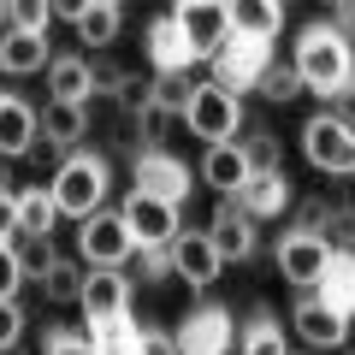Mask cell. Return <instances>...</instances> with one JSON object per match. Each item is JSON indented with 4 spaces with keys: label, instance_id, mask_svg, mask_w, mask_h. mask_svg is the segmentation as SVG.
Masks as SVG:
<instances>
[{
    "label": "cell",
    "instance_id": "6da1fadb",
    "mask_svg": "<svg viewBox=\"0 0 355 355\" xmlns=\"http://www.w3.org/2000/svg\"><path fill=\"white\" fill-rule=\"evenodd\" d=\"M291 71L302 89L338 101L343 89H349V71H355V42H343L331 24H308L296 36V53H291Z\"/></svg>",
    "mask_w": 355,
    "mask_h": 355
},
{
    "label": "cell",
    "instance_id": "7a4b0ae2",
    "mask_svg": "<svg viewBox=\"0 0 355 355\" xmlns=\"http://www.w3.org/2000/svg\"><path fill=\"white\" fill-rule=\"evenodd\" d=\"M107 190H113V166H107L101 154H89V148L65 154V160L53 166V184H48L60 219H77V225L107 207Z\"/></svg>",
    "mask_w": 355,
    "mask_h": 355
},
{
    "label": "cell",
    "instance_id": "3957f363",
    "mask_svg": "<svg viewBox=\"0 0 355 355\" xmlns=\"http://www.w3.org/2000/svg\"><path fill=\"white\" fill-rule=\"evenodd\" d=\"M184 125H190L207 148L237 142V130H243V101L231 95V89H219V83H196V89H190V107H184Z\"/></svg>",
    "mask_w": 355,
    "mask_h": 355
},
{
    "label": "cell",
    "instance_id": "277c9868",
    "mask_svg": "<svg viewBox=\"0 0 355 355\" xmlns=\"http://www.w3.org/2000/svg\"><path fill=\"white\" fill-rule=\"evenodd\" d=\"M302 154L314 172L326 178H355V130L343 125L338 113H314L302 125Z\"/></svg>",
    "mask_w": 355,
    "mask_h": 355
},
{
    "label": "cell",
    "instance_id": "5b68a950",
    "mask_svg": "<svg viewBox=\"0 0 355 355\" xmlns=\"http://www.w3.org/2000/svg\"><path fill=\"white\" fill-rule=\"evenodd\" d=\"M119 219H125V231H130V243H137V249H172L178 231H184V207L160 202V196H142V190L125 196Z\"/></svg>",
    "mask_w": 355,
    "mask_h": 355
},
{
    "label": "cell",
    "instance_id": "8992f818",
    "mask_svg": "<svg viewBox=\"0 0 355 355\" xmlns=\"http://www.w3.org/2000/svg\"><path fill=\"white\" fill-rule=\"evenodd\" d=\"M172 24H178V36H184V48H190V60L202 65L231 42V6L225 0H184L172 12Z\"/></svg>",
    "mask_w": 355,
    "mask_h": 355
},
{
    "label": "cell",
    "instance_id": "52a82bcc",
    "mask_svg": "<svg viewBox=\"0 0 355 355\" xmlns=\"http://www.w3.org/2000/svg\"><path fill=\"white\" fill-rule=\"evenodd\" d=\"M77 254H83L89 272H119L125 261H137V243H130L125 219L101 207L95 219H83V225H77Z\"/></svg>",
    "mask_w": 355,
    "mask_h": 355
},
{
    "label": "cell",
    "instance_id": "ba28073f",
    "mask_svg": "<svg viewBox=\"0 0 355 355\" xmlns=\"http://www.w3.org/2000/svg\"><path fill=\"white\" fill-rule=\"evenodd\" d=\"M207 65H214V77H207V83L231 89V95L243 101V89H254V83H261V71L272 65V42H243V36H231Z\"/></svg>",
    "mask_w": 355,
    "mask_h": 355
},
{
    "label": "cell",
    "instance_id": "9c48e42d",
    "mask_svg": "<svg viewBox=\"0 0 355 355\" xmlns=\"http://www.w3.org/2000/svg\"><path fill=\"white\" fill-rule=\"evenodd\" d=\"M272 261H279L284 284H296V291H314V284L326 279L331 249H326V237H314V231H284L279 249H272Z\"/></svg>",
    "mask_w": 355,
    "mask_h": 355
},
{
    "label": "cell",
    "instance_id": "30bf717a",
    "mask_svg": "<svg viewBox=\"0 0 355 355\" xmlns=\"http://www.w3.org/2000/svg\"><path fill=\"white\" fill-rule=\"evenodd\" d=\"M172 338H178V355H231L237 326H231L225 308H196V314H184V326Z\"/></svg>",
    "mask_w": 355,
    "mask_h": 355
},
{
    "label": "cell",
    "instance_id": "8fae6325",
    "mask_svg": "<svg viewBox=\"0 0 355 355\" xmlns=\"http://www.w3.org/2000/svg\"><path fill=\"white\" fill-rule=\"evenodd\" d=\"M137 190L142 196H160V202H172V207H184V202H190V166L172 160L166 148H142L137 154Z\"/></svg>",
    "mask_w": 355,
    "mask_h": 355
},
{
    "label": "cell",
    "instance_id": "7c38bea8",
    "mask_svg": "<svg viewBox=\"0 0 355 355\" xmlns=\"http://www.w3.org/2000/svg\"><path fill=\"white\" fill-rule=\"evenodd\" d=\"M77 308H83L89 331H95V326H113V320H130V279H125V272H89Z\"/></svg>",
    "mask_w": 355,
    "mask_h": 355
},
{
    "label": "cell",
    "instance_id": "4fadbf2b",
    "mask_svg": "<svg viewBox=\"0 0 355 355\" xmlns=\"http://www.w3.org/2000/svg\"><path fill=\"white\" fill-rule=\"evenodd\" d=\"M42 148V107L24 95H0V160H24Z\"/></svg>",
    "mask_w": 355,
    "mask_h": 355
},
{
    "label": "cell",
    "instance_id": "5bb4252c",
    "mask_svg": "<svg viewBox=\"0 0 355 355\" xmlns=\"http://www.w3.org/2000/svg\"><path fill=\"white\" fill-rule=\"evenodd\" d=\"M225 202L237 207L243 219H272V214H284V207L296 202V184L284 172H249V178H243V190L225 196Z\"/></svg>",
    "mask_w": 355,
    "mask_h": 355
},
{
    "label": "cell",
    "instance_id": "9a60e30c",
    "mask_svg": "<svg viewBox=\"0 0 355 355\" xmlns=\"http://www.w3.org/2000/svg\"><path fill=\"white\" fill-rule=\"evenodd\" d=\"M291 331L308 343V349H343V338H349V320L338 314V308H326L320 296H302L291 314Z\"/></svg>",
    "mask_w": 355,
    "mask_h": 355
},
{
    "label": "cell",
    "instance_id": "2e32d148",
    "mask_svg": "<svg viewBox=\"0 0 355 355\" xmlns=\"http://www.w3.org/2000/svg\"><path fill=\"white\" fill-rule=\"evenodd\" d=\"M172 279H184L190 291H207L219 279V254L207 243V231H178L172 243Z\"/></svg>",
    "mask_w": 355,
    "mask_h": 355
},
{
    "label": "cell",
    "instance_id": "e0dca14e",
    "mask_svg": "<svg viewBox=\"0 0 355 355\" xmlns=\"http://www.w3.org/2000/svg\"><path fill=\"white\" fill-rule=\"evenodd\" d=\"M207 243H214L219 266H225V261H249V254H254V219H243L231 202H219V214L207 219Z\"/></svg>",
    "mask_w": 355,
    "mask_h": 355
},
{
    "label": "cell",
    "instance_id": "ac0fdd59",
    "mask_svg": "<svg viewBox=\"0 0 355 355\" xmlns=\"http://www.w3.org/2000/svg\"><path fill=\"white\" fill-rule=\"evenodd\" d=\"M89 137V113L83 107H65V101H48L42 107V142H48V154H77V142Z\"/></svg>",
    "mask_w": 355,
    "mask_h": 355
},
{
    "label": "cell",
    "instance_id": "d6986e66",
    "mask_svg": "<svg viewBox=\"0 0 355 355\" xmlns=\"http://www.w3.org/2000/svg\"><path fill=\"white\" fill-rule=\"evenodd\" d=\"M48 95L65 101V107H83L89 95H95V77H89L83 53H60V60H48Z\"/></svg>",
    "mask_w": 355,
    "mask_h": 355
},
{
    "label": "cell",
    "instance_id": "ffe728a7",
    "mask_svg": "<svg viewBox=\"0 0 355 355\" xmlns=\"http://www.w3.org/2000/svg\"><path fill=\"white\" fill-rule=\"evenodd\" d=\"M0 71H6V77H36V71H48V36L6 30V36H0Z\"/></svg>",
    "mask_w": 355,
    "mask_h": 355
},
{
    "label": "cell",
    "instance_id": "44dd1931",
    "mask_svg": "<svg viewBox=\"0 0 355 355\" xmlns=\"http://www.w3.org/2000/svg\"><path fill=\"white\" fill-rule=\"evenodd\" d=\"M279 30H284V6H279V0H237V6H231V36L272 42Z\"/></svg>",
    "mask_w": 355,
    "mask_h": 355
},
{
    "label": "cell",
    "instance_id": "7402d4cb",
    "mask_svg": "<svg viewBox=\"0 0 355 355\" xmlns=\"http://www.w3.org/2000/svg\"><path fill=\"white\" fill-rule=\"evenodd\" d=\"M142 42H148V60H154V71H190V48H184V36H178V24H172V12L166 18H154L148 30H142Z\"/></svg>",
    "mask_w": 355,
    "mask_h": 355
},
{
    "label": "cell",
    "instance_id": "603a6c76",
    "mask_svg": "<svg viewBox=\"0 0 355 355\" xmlns=\"http://www.w3.org/2000/svg\"><path fill=\"white\" fill-rule=\"evenodd\" d=\"M308 296H320V302L338 308L343 320H355V254H331V261H326V279H320Z\"/></svg>",
    "mask_w": 355,
    "mask_h": 355
},
{
    "label": "cell",
    "instance_id": "cb8c5ba5",
    "mask_svg": "<svg viewBox=\"0 0 355 355\" xmlns=\"http://www.w3.org/2000/svg\"><path fill=\"white\" fill-rule=\"evenodd\" d=\"M243 178H249V166H243V148H237V142H219V148L202 154V184H207V190L237 196Z\"/></svg>",
    "mask_w": 355,
    "mask_h": 355
},
{
    "label": "cell",
    "instance_id": "d4e9b609",
    "mask_svg": "<svg viewBox=\"0 0 355 355\" xmlns=\"http://www.w3.org/2000/svg\"><path fill=\"white\" fill-rule=\"evenodd\" d=\"M53 225H60V207H53L48 184L18 190V237H53Z\"/></svg>",
    "mask_w": 355,
    "mask_h": 355
},
{
    "label": "cell",
    "instance_id": "484cf974",
    "mask_svg": "<svg viewBox=\"0 0 355 355\" xmlns=\"http://www.w3.org/2000/svg\"><path fill=\"white\" fill-rule=\"evenodd\" d=\"M119 24H125L119 0H89V12L77 18V42H83V48H113V42H119Z\"/></svg>",
    "mask_w": 355,
    "mask_h": 355
},
{
    "label": "cell",
    "instance_id": "4316f807",
    "mask_svg": "<svg viewBox=\"0 0 355 355\" xmlns=\"http://www.w3.org/2000/svg\"><path fill=\"white\" fill-rule=\"evenodd\" d=\"M83 279H89V266L60 254V261L42 272V296H48V302H77V296H83Z\"/></svg>",
    "mask_w": 355,
    "mask_h": 355
},
{
    "label": "cell",
    "instance_id": "83f0119b",
    "mask_svg": "<svg viewBox=\"0 0 355 355\" xmlns=\"http://www.w3.org/2000/svg\"><path fill=\"white\" fill-rule=\"evenodd\" d=\"M237 349L243 355H291V349H284V326L272 314H254L249 326L237 331Z\"/></svg>",
    "mask_w": 355,
    "mask_h": 355
},
{
    "label": "cell",
    "instance_id": "f1b7e54d",
    "mask_svg": "<svg viewBox=\"0 0 355 355\" xmlns=\"http://www.w3.org/2000/svg\"><path fill=\"white\" fill-rule=\"evenodd\" d=\"M12 261H18V272H24V279L42 284V272L60 261V249H53V237H12Z\"/></svg>",
    "mask_w": 355,
    "mask_h": 355
},
{
    "label": "cell",
    "instance_id": "f546056e",
    "mask_svg": "<svg viewBox=\"0 0 355 355\" xmlns=\"http://www.w3.org/2000/svg\"><path fill=\"white\" fill-rule=\"evenodd\" d=\"M320 237H326L331 254H355V207H326V219H320Z\"/></svg>",
    "mask_w": 355,
    "mask_h": 355
},
{
    "label": "cell",
    "instance_id": "4dcf8cb0",
    "mask_svg": "<svg viewBox=\"0 0 355 355\" xmlns=\"http://www.w3.org/2000/svg\"><path fill=\"white\" fill-rule=\"evenodd\" d=\"M190 89H196L190 71H166V77H154V107L184 119V107H190Z\"/></svg>",
    "mask_w": 355,
    "mask_h": 355
},
{
    "label": "cell",
    "instance_id": "1f68e13d",
    "mask_svg": "<svg viewBox=\"0 0 355 355\" xmlns=\"http://www.w3.org/2000/svg\"><path fill=\"white\" fill-rule=\"evenodd\" d=\"M237 148L249 172H279V137L272 130H249V142H237Z\"/></svg>",
    "mask_w": 355,
    "mask_h": 355
},
{
    "label": "cell",
    "instance_id": "d6a6232c",
    "mask_svg": "<svg viewBox=\"0 0 355 355\" xmlns=\"http://www.w3.org/2000/svg\"><path fill=\"white\" fill-rule=\"evenodd\" d=\"M95 355H130L137 349V320H113V326H95Z\"/></svg>",
    "mask_w": 355,
    "mask_h": 355
},
{
    "label": "cell",
    "instance_id": "836d02e7",
    "mask_svg": "<svg viewBox=\"0 0 355 355\" xmlns=\"http://www.w3.org/2000/svg\"><path fill=\"white\" fill-rule=\"evenodd\" d=\"M254 89H261L266 101H279V107L302 95V83H296V71H291V65H279V60H272V65H266V71H261V83H254Z\"/></svg>",
    "mask_w": 355,
    "mask_h": 355
},
{
    "label": "cell",
    "instance_id": "e575fe53",
    "mask_svg": "<svg viewBox=\"0 0 355 355\" xmlns=\"http://www.w3.org/2000/svg\"><path fill=\"white\" fill-rule=\"evenodd\" d=\"M42 355H95V338H89V331H77V326H48Z\"/></svg>",
    "mask_w": 355,
    "mask_h": 355
},
{
    "label": "cell",
    "instance_id": "d590c367",
    "mask_svg": "<svg viewBox=\"0 0 355 355\" xmlns=\"http://www.w3.org/2000/svg\"><path fill=\"white\" fill-rule=\"evenodd\" d=\"M53 6L48 0H12V30H30V36H48Z\"/></svg>",
    "mask_w": 355,
    "mask_h": 355
},
{
    "label": "cell",
    "instance_id": "8d00e7d4",
    "mask_svg": "<svg viewBox=\"0 0 355 355\" xmlns=\"http://www.w3.org/2000/svg\"><path fill=\"white\" fill-rule=\"evenodd\" d=\"M24 326H30L24 308H18V302H0V355H12L18 343H24Z\"/></svg>",
    "mask_w": 355,
    "mask_h": 355
},
{
    "label": "cell",
    "instance_id": "74e56055",
    "mask_svg": "<svg viewBox=\"0 0 355 355\" xmlns=\"http://www.w3.org/2000/svg\"><path fill=\"white\" fill-rule=\"evenodd\" d=\"M119 107H125L130 119H142L154 107V83H142V77H125V83H119Z\"/></svg>",
    "mask_w": 355,
    "mask_h": 355
},
{
    "label": "cell",
    "instance_id": "f35d334b",
    "mask_svg": "<svg viewBox=\"0 0 355 355\" xmlns=\"http://www.w3.org/2000/svg\"><path fill=\"white\" fill-rule=\"evenodd\" d=\"M130 355H178V338L166 326H137V349Z\"/></svg>",
    "mask_w": 355,
    "mask_h": 355
},
{
    "label": "cell",
    "instance_id": "ab89813d",
    "mask_svg": "<svg viewBox=\"0 0 355 355\" xmlns=\"http://www.w3.org/2000/svg\"><path fill=\"white\" fill-rule=\"evenodd\" d=\"M137 272L148 284H166L172 279V249H137Z\"/></svg>",
    "mask_w": 355,
    "mask_h": 355
},
{
    "label": "cell",
    "instance_id": "60d3db41",
    "mask_svg": "<svg viewBox=\"0 0 355 355\" xmlns=\"http://www.w3.org/2000/svg\"><path fill=\"white\" fill-rule=\"evenodd\" d=\"M18 284H24V272L12 261V243H0V302H18Z\"/></svg>",
    "mask_w": 355,
    "mask_h": 355
},
{
    "label": "cell",
    "instance_id": "b9f144b4",
    "mask_svg": "<svg viewBox=\"0 0 355 355\" xmlns=\"http://www.w3.org/2000/svg\"><path fill=\"white\" fill-rule=\"evenodd\" d=\"M18 237V190H0V243Z\"/></svg>",
    "mask_w": 355,
    "mask_h": 355
},
{
    "label": "cell",
    "instance_id": "7bdbcfd3",
    "mask_svg": "<svg viewBox=\"0 0 355 355\" xmlns=\"http://www.w3.org/2000/svg\"><path fill=\"white\" fill-rule=\"evenodd\" d=\"M166 119H172V113H160V107H148V113L137 119V125H142V142H160V130H166Z\"/></svg>",
    "mask_w": 355,
    "mask_h": 355
},
{
    "label": "cell",
    "instance_id": "ee69618b",
    "mask_svg": "<svg viewBox=\"0 0 355 355\" xmlns=\"http://www.w3.org/2000/svg\"><path fill=\"white\" fill-rule=\"evenodd\" d=\"M331 30H338V36L349 42V36H355V6H338V18H331Z\"/></svg>",
    "mask_w": 355,
    "mask_h": 355
},
{
    "label": "cell",
    "instance_id": "f6af8a7d",
    "mask_svg": "<svg viewBox=\"0 0 355 355\" xmlns=\"http://www.w3.org/2000/svg\"><path fill=\"white\" fill-rule=\"evenodd\" d=\"M12 30V0H0V36Z\"/></svg>",
    "mask_w": 355,
    "mask_h": 355
}]
</instances>
